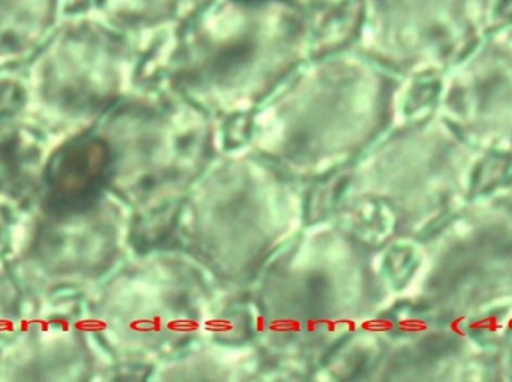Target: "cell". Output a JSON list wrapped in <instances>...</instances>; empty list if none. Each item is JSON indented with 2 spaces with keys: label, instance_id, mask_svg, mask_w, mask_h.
<instances>
[{
  "label": "cell",
  "instance_id": "obj_4",
  "mask_svg": "<svg viewBox=\"0 0 512 382\" xmlns=\"http://www.w3.org/2000/svg\"><path fill=\"white\" fill-rule=\"evenodd\" d=\"M240 2H261V0H240Z\"/></svg>",
  "mask_w": 512,
  "mask_h": 382
},
{
  "label": "cell",
  "instance_id": "obj_3",
  "mask_svg": "<svg viewBox=\"0 0 512 382\" xmlns=\"http://www.w3.org/2000/svg\"><path fill=\"white\" fill-rule=\"evenodd\" d=\"M113 153L96 135H78L60 146L45 170L47 204L53 212H83L107 185Z\"/></svg>",
  "mask_w": 512,
  "mask_h": 382
},
{
  "label": "cell",
  "instance_id": "obj_2",
  "mask_svg": "<svg viewBox=\"0 0 512 382\" xmlns=\"http://www.w3.org/2000/svg\"><path fill=\"white\" fill-rule=\"evenodd\" d=\"M499 0H391L400 41L435 68H456L496 26Z\"/></svg>",
  "mask_w": 512,
  "mask_h": 382
},
{
  "label": "cell",
  "instance_id": "obj_1",
  "mask_svg": "<svg viewBox=\"0 0 512 382\" xmlns=\"http://www.w3.org/2000/svg\"><path fill=\"white\" fill-rule=\"evenodd\" d=\"M444 107L469 144L512 147V23L493 27L454 68Z\"/></svg>",
  "mask_w": 512,
  "mask_h": 382
}]
</instances>
